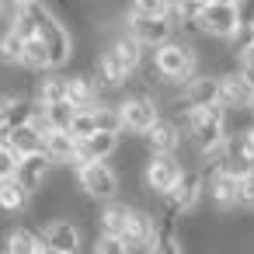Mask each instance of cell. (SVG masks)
I'll return each instance as SVG.
<instances>
[{
    "mask_svg": "<svg viewBox=\"0 0 254 254\" xmlns=\"http://www.w3.org/2000/svg\"><path fill=\"white\" fill-rule=\"evenodd\" d=\"M21 53H25V39L7 25L0 32V63L4 66H21Z\"/></svg>",
    "mask_w": 254,
    "mask_h": 254,
    "instance_id": "obj_26",
    "label": "cell"
},
{
    "mask_svg": "<svg viewBox=\"0 0 254 254\" xmlns=\"http://www.w3.org/2000/svg\"><path fill=\"white\" fill-rule=\"evenodd\" d=\"M129 7L139 14H167L171 0H129Z\"/></svg>",
    "mask_w": 254,
    "mask_h": 254,
    "instance_id": "obj_33",
    "label": "cell"
},
{
    "mask_svg": "<svg viewBox=\"0 0 254 254\" xmlns=\"http://www.w3.org/2000/svg\"><path fill=\"white\" fill-rule=\"evenodd\" d=\"M205 4H233V0H205Z\"/></svg>",
    "mask_w": 254,
    "mask_h": 254,
    "instance_id": "obj_38",
    "label": "cell"
},
{
    "mask_svg": "<svg viewBox=\"0 0 254 254\" xmlns=\"http://www.w3.org/2000/svg\"><path fill=\"white\" fill-rule=\"evenodd\" d=\"M119 139H122V132H105V129H98V132H91V136L77 139L73 167H77V164H87V160H112V153H115Z\"/></svg>",
    "mask_w": 254,
    "mask_h": 254,
    "instance_id": "obj_14",
    "label": "cell"
},
{
    "mask_svg": "<svg viewBox=\"0 0 254 254\" xmlns=\"http://www.w3.org/2000/svg\"><path fill=\"white\" fill-rule=\"evenodd\" d=\"M4 251L7 254H35V251H46V244L35 226H11L4 233Z\"/></svg>",
    "mask_w": 254,
    "mask_h": 254,
    "instance_id": "obj_22",
    "label": "cell"
},
{
    "mask_svg": "<svg viewBox=\"0 0 254 254\" xmlns=\"http://www.w3.org/2000/svg\"><path fill=\"white\" fill-rule=\"evenodd\" d=\"M42 150H46V157H49L56 167H73V157H77V139H73L66 129H53V132H46Z\"/></svg>",
    "mask_w": 254,
    "mask_h": 254,
    "instance_id": "obj_18",
    "label": "cell"
},
{
    "mask_svg": "<svg viewBox=\"0 0 254 254\" xmlns=\"http://www.w3.org/2000/svg\"><path fill=\"white\" fill-rule=\"evenodd\" d=\"M119 119H122V132L143 136L160 119V101L150 91H132V94H126L119 101Z\"/></svg>",
    "mask_w": 254,
    "mask_h": 254,
    "instance_id": "obj_4",
    "label": "cell"
},
{
    "mask_svg": "<svg viewBox=\"0 0 254 254\" xmlns=\"http://www.w3.org/2000/svg\"><path fill=\"white\" fill-rule=\"evenodd\" d=\"M105 49H108L122 66H126V73H129V77H136V73L143 70V53H146V49H143V46H139L126 28H119V32L108 39V46H105Z\"/></svg>",
    "mask_w": 254,
    "mask_h": 254,
    "instance_id": "obj_16",
    "label": "cell"
},
{
    "mask_svg": "<svg viewBox=\"0 0 254 254\" xmlns=\"http://www.w3.org/2000/svg\"><path fill=\"white\" fill-rule=\"evenodd\" d=\"M0 254H7V251H0Z\"/></svg>",
    "mask_w": 254,
    "mask_h": 254,
    "instance_id": "obj_41",
    "label": "cell"
},
{
    "mask_svg": "<svg viewBox=\"0 0 254 254\" xmlns=\"http://www.w3.org/2000/svg\"><path fill=\"white\" fill-rule=\"evenodd\" d=\"M233 66H237V73H244V77H247V80L254 84V39H247L244 46H237Z\"/></svg>",
    "mask_w": 254,
    "mask_h": 254,
    "instance_id": "obj_29",
    "label": "cell"
},
{
    "mask_svg": "<svg viewBox=\"0 0 254 254\" xmlns=\"http://www.w3.org/2000/svg\"><path fill=\"white\" fill-rule=\"evenodd\" d=\"M247 115H251V122H254V94H251V105H247Z\"/></svg>",
    "mask_w": 254,
    "mask_h": 254,
    "instance_id": "obj_36",
    "label": "cell"
},
{
    "mask_svg": "<svg viewBox=\"0 0 254 254\" xmlns=\"http://www.w3.org/2000/svg\"><path fill=\"white\" fill-rule=\"evenodd\" d=\"M205 0H171L167 18L174 25V35H198V11H202Z\"/></svg>",
    "mask_w": 254,
    "mask_h": 254,
    "instance_id": "obj_19",
    "label": "cell"
},
{
    "mask_svg": "<svg viewBox=\"0 0 254 254\" xmlns=\"http://www.w3.org/2000/svg\"><path fill=\"white\" fill-rule=\"evenodd\" d=\"M153 233H157V216L150 212V205H143V202L129 205V216H126V226H122V240L129 247H150Z\"/></svg>",
    "mask_w": 254,
    "mask_h": 254,
    "instance_id": "obj_12",
    "label": "cell"
},
{
    "mask_svg": "<svg viewBox=\"0 0 254 254\" xmlns=\"http://www.w3.org/2000/svg\"><path fill=\"white\" fill-rule=\"evenodd\" d=\"M178 178H181V160H178V153H150V157H146V164H143V188H146L150 195L164 198V195L174 188Z\"/></svg>",
    "mask_w": 254,
    "mask_h": 254,
    "instance_id": "obj_7",
    "label": "cell"
},
{
    "mask_svg": "<svg viewBox=\"0 0 254 254\" xmlns=\"http://www.w3.org/2000/svg\"><path fill=\"white\" fill-rule=\"evenodd\" d=\"M139 139H143V146H146L150 153H178L181 143H185V129H181L171 115H160Z\"/></svg>",
    "mask_w": 254,
    "mask_h": 254,
    "instance_id": "obj_10",
    "label": "cell"
},
{
    "mask_svg": "<svg viewBox=\"0 0 254 254\" xmlns=\"http://www.w3.org/2000/svg\"><path fill=\"white\" fill-rule=\"evenodd\" d=\"M42 42H46V53H49V70H63L70 66L73 53H77V42H73V32L66 28L63 18H56L46 4L42 18H39V32H35Z\"/></svg>",
    "mask_w": 254,
    "mask_h": 254,
    "instance_id": "obj_3",
    "label": "cell"
},
{
    "mask_svg": "<svg viewBox=\"0 0 254 254\" xmlns=\"http://www.w3.org/2000/svg\"><path fill=\"white\" fill-rule=\"evenodd\" d=\"M28 202H32V191H28L18 178L0 181V212H4V216H21V212H28Z\"/></svg>",
    "mask_w": 254,
    "mask_h": 254,
    "instance_id": "obj_21",
    "label": "cell"
},
{
    "mask_svg": "<svg viewBox=\"0 0 254 254\" xmlns=\"http://www.w3.org/2000/svg\"><path fill=\"white\" fill-rule=\"evenodd\" d=\"M247 32H251V39H254V21H251V28H247Z\"/></svg>",
    "mask_w": 254,
    "mask_h": 254,
    "instance_id": "obj_40",
    "label": "cell"
},
{
    "mask_svg": "<svg viewBox=\"0 0 254 254\" xmlns=\"http://www.w3.org/2000/svg\"><path fill=\"white\" fill-rule=\"evenodd\" d=\"M94 122H98V129H105V132H122L119 105H115V101H108V98H101V101L94 105Z\"/></svg>",
    "mask_w": 254,
    "mask_h": 254,
    "instance_id": "obj_27",
    "label": "cell"
},
{
    "mask_svg": "<svg viewBox=\"0 0 254 254\" xmlns=\"http://www.w3.org/2000/svg\"><path fill=\"white\" fill-rule=\"evenodd\" d=\"M42 254H63V251H49V247H46V251H42Z\"/></svg>",
    "mask_w": 254,
    "mask_h": 254,
    "instance_id": "obj_39",
    "label": "cell"
},
{
    "mask_svg": "<svg viewBox=\"0 0 254 254\" xmlns=\"http://www.w3.org/2000/svg\"><path fill=\"white\" fill-rule=\"evenodd\" d=\"M73 181L80 188V195H87L91 202H108L115 195H122V181L119 171L108 160H87L73 167Z\"/></svg>",
    "mask_w": 254,
    "mask_h": 254,
    "instance_id": "obj_2",
    "label": "cell"
},
{
    "mask_svg": "<svg viewBox=\"0 0 254 254\" xmlns=\"http://www.w3.org/2000/svg\"><path fill=\"white\" fill-rule=\"evenodd\" d=\"M91 254H129V244L122 237H112V233H98L94 237V247Z\"/></svg>",
    "mask_w": 254,
    "mask_h": 254,
    "instance_id": "obj_30",
    "label": "cell"
},
{
    "mask_svg": "<svg viewBox=\"0 0 254 254\" xmlns=\"http://www.w3.org/2000/svg\"><path fill=\"white\" fill-rule=\"evenodd\" d=\"M7 18V7H4V0H0V21H4Z\"/></svg>",
    "mask_w": 254,
    "mask_h": 254,
    "instance_id": "obj_37",
    "label": "cell"
},
{
    "mask_svg": "<svg viewBox=\"0 0 254 254\" xmlns=\"http://www.w3.org/2000/svg\"><path fill=\"white\" fill-rule=\"evenodd\" d=\"M122 28L143 46V49H157L160 42H167L174 35V25L167 14H139V11H126L122 14Z\"/></svg>",
    "mask_w": 254,
    "mask_h": 254,
    "instance_id": "obj_5",
    "label": "cell"
},
{
    "mask_svg": "<svg viewBox=\"0 0 254 254\" xmlns=\"http://www.w3.org/2000/svg\"><path fill=\"white\" fill-rule=\"evenodd\" d=\"M18 153L7 146V139H0V181H7V178H14V171H18Z\"/></svg>",
    "mask_w": 254,
    "mask_h": 254,
    "instance_id": "obj_32",
    "label": "cell"
},
{
    "mask_svg": "<svg viewBox=\"0 0 254 254\" xmlns=\"http://www.w3.org/2000/svg\"><path fill=\"white\" fill-rule=\"evenodd\" d=\"M25 4H32V0H4V7H7V11H14V7H25Z\"/></svg>",
    "mask_w": 254,
    "mask_h": 254,
    "instance_id": "obj_35",
    "label": "cell"
},
{
    "mask_svg": "<svg viewBox=\"0 0 254 254\" xmlns=\"http://www.w3.org/2000/svg\"><path fill=\"white\" fill-rule=\"evenodd\" d=\"M66 132H70L73 139H84V136L98 132V122H94V108H73V119H70Z\"/></svg>",
    "mask_w": 254,
    "mask_h": 254,
    "instance_id": "obj_28",
    "label": "cell"
},
{
    "mask_svg": "<svg viewBox=\"0 0 254 254\" xmlns=\"http://www.w3.org/2000/svg\"><path fill=\"white\" fill-rule=\"evenodd\" d=\"M233 14H237V25L247 32L254 21V0H233Z\"/></svg>",
    "mask_w": 254,
    "mask_h": 254,
    "instance_id": "obj_34",
    "label": "cell"
},
{
    "mask_svg": "<svg viewBox=\"0 0 254 254\" xmlns=\"http://www.w3.org/2000/svg\"><path fill=\"white\" fill-rule=\"evenodd\" d=\"M244 28L237 25L233 4H202L198 11V35L216 39V42H233Z\"/></svg>",
    "mask_w": 254,
    "mask_h": 254,
    "instance_id": "obj_8",
    "label": "cell"
},
{
    "mask_svg": "<svg viewBox=\"0 0 254 254\" xmlns=\"http://www.w3.org/2000/svg\"><path fill=\"white\" fill-rule=\"evenodd\" d=\"M66 101L73 108H94L101 101V87H98L91 70H77L66 77Z\"/></svg>",
    "mask_w": 254,
    "mask_h": 254,
    "instance_id": "obj_17",
    "label": "cell"
},
{
    "mask_svg": "<svg viewBox=\"0 0 254 254\" xmlns=\"http://www.w3.org/2000/svg\"><path fill=\"white\" fill-rule=\"evenodd\" d=\"M21 70H28V73H42V70H49V53H46V42H42L39 35L25 39V53H21Z\"/></svg>",
    "mask_w": 254,
    "mask_h": 254,
    "instance_id": "obj_25",
    "label": "cell"
},
{
    "mask_svg": "<svg viewBox=\"0 0 254 254\" xmlns=\"http://www.w3.org/2000/svg\"><path fill=\"white\" fill-rule=\"evenodd\" d=\"M0 139H7V146L18 153V157H25V153H35V150H42V136L25 122V126H14V129H7Z\"/></svg>",
    "mask_w": 254,
    "mask_h": 254,
    "instance_id": "obj_23",
    "label": "cell"
},
{
    "mask_svg": "<svg viewBox=\"0 0 254 254\" xmlns=\"http://www.w3.org/2000/svg\"><path fill=\"white\" fill-rule=\"evenodd\" d=\"M53 171H56V164L46 157V150H35V153H25V157L18 160V171H14V178H18V181H21L28 191H39Z\"/></svg>",
    "mask_w": 254,
    "mask_h": 254,
    "instance_id": "obj_15",
    "label": "cell"
},
{
    "mask_svg": "<svg viewBox=\"0 0 254 254\" xmlns=\"http://www.w3.org/2000/svg\"><path fill=\"white\" fill-rule=\"evenodd\" d=\"M251 94H254V84L244 73H237V66L226 70V73H219V105L226 112H247Z\"/></svg>",
    "mask_w": 254,
    "mask_h": 254,
    "instance_id": "obj_13",
    "label": "cell"
},
{
    "mask_svg": "<svg viewBox=\"0 0 254 254\" xmlns=\"http://www.w3.org/2000/svg\"><path fill=\"white\" fill-rule=\"evenodd\" d=\"M129 205H132V202H126L122 195L101 202V209H98V216H94V219H98V230H101V233H112V237H122V226H126Z\"/></svg>",
    "mask_w": 254,
    "mask_h": 254,
    "instance_id": "obj_20",
    "label": "cell"
},
{
    "mask_svg": "<svg viewBox=\"0 0 254 254\" xmlns=\"http://www.w3.org/2000/svg\"><path fill=\"white\" fill-rule=\"evenodd\" d=\"M42 244L49 251H63V254H80V244H84V233H80V223L77 219H49L42 230Z\"/></svg>",
    "mask_w": 254,
    "mask_h": 254,
    "instance_id": "obj_11",
    "label": "cell"
},
{
    "mask_svg": "<svg viewBox=\"0 0 254 254\" xmlns=\"http://www.w3.org/2000/svg\"><path fill=\"white\" fill-rule=\"evenodd\" d=\"M202 174H205V171H202ZM205 195H209V202H212V209H216L219 216L233 212V209H237V174L226 171V167H212V171L205 174Z\"/></svg>",
    "mask_w": 254,
    "mask_h": 254,
    "instance_id": "obj_9",
    "label": "cell"
},
{
    "mask_svg": "<svg viewBox=\"0 0 254 254\" xmlns=\"http://www.w3.org/2000/svg\"><path fill=\"white\" fill-rule=\"evenodd\" d=\"M42 108H46V115H49L53 129H66V126H70V119H73V105H70V101H60V105H42Z\"/></svg>",
    "mask_w": 254,
    "mask_h": 254,
    "instance_id": "obj_31",
    "label": "cell"
},
{
    "mask_svg": "<svg viewBox=\"0 0 254 254\" xmlns=\"http://www.w3.org/2000/svg\"><path fill=\"white\" fill-rule=\"evenodd\" d=\"M35 254H42V251H35Z\"/></svg>",
    "mask_w": 254,
    "mask_h": 254,
    "instance_id": "obj_42",
    "label": "cell"
},
{
    "mask_svg": "<svg viewBox=\"0 0 254 254\" xmlns=\"http://www.w3.org/2000/svg\"><path fill=\"white\" fill-rule=\"evenodd\" d=\"M202 195H205V174L198 167H181V178L164 195V209H171L174 216H188L198 209Z\"/></svg>",
    "mask_w": 254,
    "mask_h": 254,
    "instance_id": "obj_6",
    "label": "cell"
},
{
    "mask_svg": "<svg viewBox=\"0 0 254 254\" xmlns=\"http://www.w3.org/2000/svg\"><path fill=\"white\" fill-rule=\"evenodd\" d=\"M32 101L35 105H60V101H66V77H60V73L42 77L35 84V91H32Z\"/></svg>",
    "mask_w": 254,
    "mask_h": 254,
    "instance_id": "obj_24",
    "label": "cell"
},
{
    "mask_svg": "<svg viewBox=\"0 0 254 254\" xmlns=\"http://www.w3.org/2000/svg\"><path fill=\"white\" fill-rule=\"evenodd\" d=\"M153 73L164 80V84H174V87H185L195 73H198V53L188 39H178L171 35L167 42H160L153 49Z\"/></svg>",
    "mask_w": 254,
    "mask_h": 254,
    "instance_id": "obj_1",
    "label": "cell"
}]
</instances>
